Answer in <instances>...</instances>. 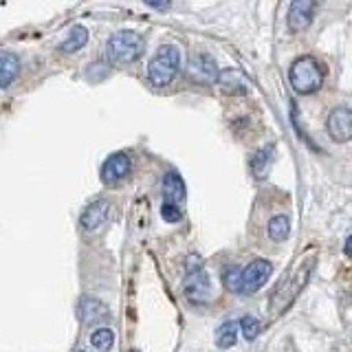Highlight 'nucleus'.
I'll return each mask as SVG.
<instances>
[{"label": "nucleus", "instance_id": "1", "mask_svg": "<svg viewBox=\"0 0 352 352\" xmlns=\"http://www.w3.org/2000/svg\"><path fill=\"white\" fill-rule=\"evenodd\" d=\"M315 267H317V249L311 247L308 251L302 253L300 262H297V267L293 269V273L289 275V278H286L278 289L273 291L271 302H269V311L273 315L284 313L286 308L295 302V297L304 291V286L308 284V280H311Z\"/></svg>", "mask_w": 352, "mask_h": 352}, {"label": "nucleus", "instance_id": "2", "mask_svg": "<svg viewBox=\"0 0 352 352\" xmlns=\"http://www.w3.org/2000/svg\"><path fill=\"white\" fill-rule=\"evenodd\" d=\"M181 66V53L174 44H163V47L157 51V55L150 60L148 66V77L154 86H168L176 73H179Z\"/></svg>", "mask_w": 352, "mask_h": 352}, {"label": "nucleus", "instance_id": "3", "mask_svg": "<svg viewBox=\"0 0 352 352\" xmlns=\"http://www.w3.org/2000/svg\"><path fill=\"white\" fill-rule=\"evenodd\" d=\"M289 80H291V86H293L295 93L311 95V93L319 91V86H322V82H324V75H322V69H319L317 60L304 55V58L295 60L291 64Z\"/></svg>", "mask_w": 352, "mask_h": 352}, {"label": "nucleus", "instance_id": "4", "mask_svg": "<svg viewBox=\"0 0 352 352\" xmlns=\"http://www.w3.org/2000/svg\"><path fill=\"white\" fill-rule=\"evenodd\" d=\"M143 49H146L143 38L135 31H119L108 40V58L117 64L137 62L143 55Z\"/></svg>", "mask_w": 352, "mask_h": 352}, {"label": "nucleus", "instance_id": "5", "mask_svg": "<svg viewBox=\"0 0 352 352\" xmlns=\"http://www.w3.org/2000/svg\"><path fill=\"white\" fill-rule=\"evenodd\" d=\"M185 293L194 304H205L212 297V284L203 262L196 256L187 258V275H185Z\"/></svg>", "mask_w": 352, "mask_h": 352}, {"label": "nucleus", "instance_id": "6", "mask_svg": "<svg viewBox=\"0 0 352 352\" xmlns=\"http://www.w3.org/2000/svg\"><path fill=\"white\" fill-rule=\"evenodd\" d=\"M273 273V264L264 258L253 260L247 269H242V295H253L260 291Z\"/></svg>", "mask_w": 352, "mask_h": 352}, {"label": "nucleus", "instance_id": "7", "mask_svg": "<svg viewBox=\"0 0 352 352\" xmlns=\"http://www.w3.org/2000/svg\"><path fill=\"white\" fill-rule=\"evenodd\" d=\"M130 168H132V163H130L128 154L126 152H115L104 161L102 174H99V176H102L104 185H117L130 174Z\"/></svg>", "mask_w": 352, "mask_h": 352}, {"label": "nucleus", "instance_id": "8", "mask_svg": "<svg viewBox=\"0 0 352 352\" xmlns=\"http://www.w3.org/2000/svg\"><path fill=\"white\" fill-rule=\"evenodd\" d=\"M328 135L337 143H346L352 139V110L350 108H335L326 121Z\"/></svg>", "mask_w": 352, "mask_h": 352}, {"label": "nucleus", "instance_id": "9", "mask_svg": "<svg viewBox=\"0 0 352 352\" xmlns=\"http://www.w3.org/2000/svg\"><path fill=\"white\" fill-rule=\"evenodd\" d=\"M313 16H315V0H293L286 22H289V29L297 33L308 29V25L313 22Z\"/></svg>", "mask_w": 352, "mask_h": 352}, {"label": "nucleus", "instance_id": "10", "mask_svg": "<svg viewBox=\"0 0 352 352\" xmlns=\"http://www.w3.org/2000/svg\"><path fill=\"white\" fill-rule=\"evenodd\" d=\"M187 73H190L192 80L201 82V84H212L220 77V73L216 69V62L209 58V55H198V58H194L190 62V66H187Z\"/></svg>", "mask_w": 352, "mask_h": 352}, {"label": "nucleus", "instance_id": "11", "mask_svg": "<svg viewBox=\"0 0 352 352\" xmlns=\"http://www.w3.org/2000/svg\"><path fill=\"white\" fill-rule=\"evenodd\" d=\"M108 209H110V203L108 201H95L88 205L84 212H82V218H80V225L84 231H95L99 229L108 218Z\"/></svg>", "mask_w": 352, "mask_h": 352}, {"label": "nucleus", "instance_id": "12", "mask_svg": "<svg viewBox=\"0 0 352 352\" xmlns=\"http://www.w3.org/2000/svg\"><path fill=\"white\" fill-rule=\"evenodd\" d=\"M185 201V183L176 172H168L163 179V203L183 205Z\"/></svg>", "mask_w": 352, "mask_h": 352}, {"label": "nucleus", "instance_id": "13", "mask_svg": "<svg viewBox=\"0 0 352 352\" xmlns=\"http://www.w3.org/2000/svg\"><path fill=\"white\" fill-rule=\"evenodd\" d=\"M80 317L86 324H99L108 317V308L95 297H84L80 304Z\"/></svg>", "mask_w": 352, "mask_h": 352}, {"label": "nucleus", "instance_id": "14", "mask_svg": "<svg viewBox=\"0 0 352 352\" xmlns=\"http://www.w3.org/2000/svg\"><path fill=\"white\" fill-rule=\"evenodd\" d=\"M218 84L231 95H247V80L238 71H223L218 77Z\"/></svg>", "mask_w": 352, "mask_h": 352}, {"label": "nucleus", "instance_id": "15", "mask_svg": "<svg viewBox=\"0 0 352 352\" xmlns=\"http://www.w3.org/2000/svg\"><path fill=\"white\" fill-rule=\"evenodd\" d=\"M18 73H20V62L16 55H11V53L0 55V86L9 88V84L16 80Z\"/></svg>", "mask_w": 352, "mask_h": 352}, {"label": "nucleus", "instance_id": "16", "mask_svg": "<svg viewBox=\"0 0 352 352\" xmlns=\"http://www.w3.org/2000/svg\"><path fill=\"white\" fill-rule=\"evenodd\" d=\"M86 42H88V31L77 25V27L71 29V33L62 42V51L64 53H75V51H80L82 47H86Z\"/></svg>", "mask_w": 352, "mask_h": 352}, {"label": "nucleus", "instance_id": "17", "mask_svg": "<svg viewBox=\"0 0 352 352\" xmlns=\"http://www.w3.org/2000/svg\"><path fill=\"white\" fill-rule=\"evenodd\" d=\"M291 234V220L289 216H273L269 223V236L275 242H284Z\"/></svg>", "mask_w": 352, "mask_h": 352}, {"label": "nucleus", "instance_id": "18", "mask_svg": "<svg viewBox=\"0 0 352 352\" xmlns=\"http://www.w3.org/2000/svg\"><path fill=\"white\" fill-rule=\"evenodd\" d=\"M238 328H240V324H238V322H227V324L220 326L218 335H216V344H218V348L227 350V348H231V346H236Z\"/></svg>", "mask_w": 352, "mask_h": 352}, {"label": "nucleus", "instance_id": "19", "mask_svg": "<svg viewBox=\"0 0 352 352\" xmlns=\"http://www.w3.org/2000/svg\"><path fill=\"white\" fill-rule=\"evenodd\" d=\"M271 159H273V146H267V148H262V150L256 152V157H253V161H251V170H253V174L258 176V179H262V176L267 174Z\"/></svg>", "mask_w": 352, "mask_h": 352}, {"label": "nucleus", "instance_id": "20", "mask_svg": "<svg viewBox=\"0 0 352 352\" xmlns=\"http://www.w3.org/2000/svg\"><path fill=\"white\" fill-rule=\"evenodd\" d=\"M91 341H93V346H95L97 350L106 352V350L113 348V344H115V335H113V330H110V328H99V330H95V333H93Z\"/></svg>", "mask_w": 352, "mask_h": 352}, {"label": "nucleus", "instance_id": "21", "mask_svg": "<svg viewBox=\"0 0 352 352\" xmlns=\"http://www.w3.org/2000/svg\"><path fill=\"white\" fill-rule=\"evenodd\" d=\"M223 282H225V289H229L231 293H240L242 291V269H238V267L225 269Z\"/></svg>", "mask_w": 352, "mask_h": 352}, {"label": "nucleus", "instance_id": "22", "mask_svg": "<svg viewBox=\"0 0 352 352\" xmlns=\"http://www.w3.org/2000/svg\"><path fill=\"white\" fill-rule=\"evenodd\" d=\"M240 328H242V335H245V339L247 341H253L258 335H260V330H262V326H260V322L256 317H251V315H247V317H242L240 319Z\"/></svg>", "mask_w": 352, "mask_h": 352}, {"label": "nucleus", "instance_id": "23", "mask_svg": "<svg viewBox=\"0 0 352 352\" xmlns=\"http://www.w3.org/2000/svg\"><path fill=\"white\" fill-rule=\"evenodd\" d=\"M161 216H163L165 223H179V220H181V207L172 205V203H163L161 205Z\"/></svg>", "mask_w": 352, "mask_h": 352}, {"label": "nucleus", "instance_id": "24", "mask_svg": "<svg viewBox=\"0 0 352 352\" xmlns=\"http://www.w3.org/2000/svg\"><path fill=\"white\" fill-rule=\"evenodd\" d=\"M146 5H150L152 9H168L172 0H146Z\"/></svg>", "mask_w": 352, "mask_h": 352}, {"label": "nucleus", "instance_id": "25", "mask_svg": "<svg viewBox=\"0 0 352 352\" xmlns=\"http://www.w3.org/2000/svg\"><path fill=\"white\" fill-rule=\"evenodd\" d=\"M344 249H346V253H348V256H352V236H350V238L346 240V247H344Z\"/></svg>", "mask_w": 352, "mask_h": 352}]
</instances>
